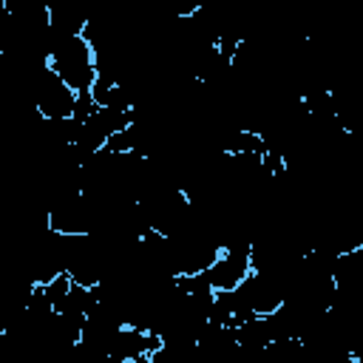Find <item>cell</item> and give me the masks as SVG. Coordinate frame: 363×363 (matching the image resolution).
Listing matches in <instances>:
<instances>
[{
  "mask_svg": "<svg viewBox=\"0 0 363 363\" xmlns=\"http://www.w3.org/2000/svg\"><path fill=\"white\" fill-rule=\"evenodd\" d=\"M48 68L77 94L91 91L96 79V60L94 48L82 34L71 37H48Z\"/></svg>",
  "mask_w": 363,
  "mask_h": 363,
  "instance_id": "obj_1",
  "label": "cell"
},
{
  "mask_svg": "<svg viewBox=\"0 0 363 363\" xmlns=\"http://www.w3.org/2000/svg\"><path fill=\"white\" fill-rule=\"evenodd\" d=\"M34 108L43 119H68L77 105V91L68 88L51 68H45L34 82Z\"/></svg>",
  "mask_w": 363,
  "mask_h": 363,
  "instance_id": "obj_2",
  "label": "cell"
},
{
  "mask_svg": "<svg viewBox=\"0 0 363 363\" xmlns=\"http://www.w3.org/2000/svg\"><path fill=\"white\" fill-rule=\"evenodd\" d=\"M247 272H250V252H241V250H218L213 264L204 269V275L216 292L235 289L247 278Z\"/></svg>",
  "mask_w": 363,
  "mask_h": 363,
  "instance_id": "obj_3",
  "label": "cell"
}]
</instances>
